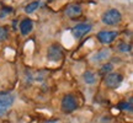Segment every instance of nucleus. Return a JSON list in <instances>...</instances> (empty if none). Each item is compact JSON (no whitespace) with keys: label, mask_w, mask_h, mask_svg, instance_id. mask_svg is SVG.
<instances>
[{"label":"nucleus","mask_w":133,"mask_h":123,"mask_svg":"<svg viewBox=\"0 0 133 123\" xmlns=\"http://www.w3.org/2000/svg\"><path fill=\"white\" fill-rule=\"evenodd\" d=\"M122 16H121V12H119L117 9H110L107 11H105L102 16H101V20L105 25H117L121 21Z\"/></svg>","instance_id":"1"},{"label":"nucleus","mask_w":133,"mask_h":123,"mask_svg":"<svg viewBox=\"0 0 133 123\" xmlns=\"http://www.w3.org/2000/svg\"><path fill=\"white\" fill-rule=\"evenodd\" d=\"M38 6H39V1H32V3H30L29 5H26V8H25V12H27V14H32L35 10L38 9Z\"/></svg>","instance_id":"12"},{"label":"nucleus","mask_w":133,"mask_h":123,"mask_svg":"<svg viewBox=\"0 0 133 123\" xmlns=\"http://www.w3.org/2000/svg\"><path fill=\"white\" fill-rule=\"evenodd\" d=\"M63 57V52H62V48L59 47L58 44H52L51 47L48 48L47 51V58L48 60L51 62H58L61 60Z\"/></svg>","instance_id":"5"},{"label":"nucleus","mask_w":133,"mask_h":123,"mask_svg":"<svg viewBox=\"0 0 133 123\" xmlns=\"http://www.w3.org/2000/svg\"><path fill=\"white\" fill-rule=\"evenodd\" d=\"M117 49L119 52H129L131 51V44H127V43H119L117 46Z\"/></svg>","instance_id":"13"},{"label":"nucleus","mask_w":133,"mask_h":123,"mask_svg":"<svg viewBox=\"0 0 133 123\" xmlns=\"http://www.w3.org/2000/svg\"><path fill=\"white\" fill-rule=\"evenodd\" d=\"M119 107L123 110H128V111H132V99H129V102H123V104H119Z\"/></svg>","instance_id":"15"},{"label":"nucleus","mask_w":133,"mask_h":123,"mask_svg":"<svg viewBox=\"0 0 133 123\" xmlns=\"http://www.w3.org/2000/svg\"><path fill=\"white\" fill-rule=\"evenodd\" d=\"M32 27H33L32 21L29 19L22 20L21 24H20V31H21L22 35H29V33L32 31Z\"/></svg>","instance_id":"8"},{"label":"nucleus","mask_w":133,"mask_h":123,"mask_svg":"<svg viewBox=\"0 0 133 123\" xmlns=\"http://www.w3.org/2000/svg\"><path fill=\"white\" fill-rule=\"evenodd\" d=\"M47 123H58L57 121H52V122H47Z\"/></svg>","instance_id":"17"},{"label":"nucleus","mask_w":133,"mask_h":123,"mask_svg":"<svg viewBox=\"0 0 133 123\" xmlns=\"http://www.w3.org/2000/svg\"><path fill=\"white\" fill-rule=\"evenodd\" d=\"M91 30V25L89 24H79L76 25L75 27L73 29V36L76 38H80L81 36H84V35H86V33L89 32Z\"/></svg>","instance_id":"7"},{"label":"nucleus","mask_w":133,"mask_h":123,"mask_svg":"<svg viewBox=\"0 0 133 123\" xmlns=\"http://www.w3.org/2000/svg\"><path fill=\"white\" fill-rule=\"evenodd\" d=\"M109 57H110V49H102V51L97 52L96 54H94V56L91 57V60L92 62H102Z\"/></svg>","instance_id":"10"},{"label":"nucleus","mask_w":133,"mask_h":123,"mask_svg":"<svg viewBox=\"0 0 133 123\" xmlns=\"http://www.w3.org/2000/svg\"><path fill=\"white\" fill-rule=\"evenodd\" d=\"M112 69H114L112 64H105V65L100 69V74H105V75H107V73H110Z\"/></svg>","instance_id":"14"},{"label":"nucleus","mask_w":133,"mask_h":123,"mask_svg":"<svg viewBox=\"0 0 133 123\" xmlns=\"http://www.w3.org/2000/svg\"><path fill=\"white\" fill-rule=\"evenodd\" d=\"M78 107V102H76L75 97L73 95H65L62 100V110L65 113H70L73 111H75Z\"/></svg>","instance_id":"2"},{"label":"nucleus","mask_w":133,"mask_h":123,"mask_svg":"<svg viewBox=\"0 0 133 123\" xmlns=\"http://www.w3.org/2000/svg\"><path fill=\"white\" fill-rule=\"evenodd\" d=\"M83 79H84V81H85L88 85H91V84H94L96 81V76L95 74L92 73V71H85L84 74H83Z\"/></svg>","instance_id":"11"},{"label":"nucleus","mask_w":133,"mask_h":123,"mask_svg":"<svg viewBox=\"0 0 133 123\" xmlns=\"http://www.w3.org/2000/svg\"><path fill=\"white\" fill-rule=\"evenodd\" d=\"M81 12V8L79 5H69L68 8L65 9V15L69 16V17H75L78 15H80Z\"/></svg>","instance_id":"9"},{"label":"nucleus","mask_w":133,"mask_h":123,"mask_svg":"<svg viewBox=\"0 0 133 123\" xmlns=\"http://www.w3.org/2000/svg\"><path fill=\"white\" fill-rule=\"evenodd\" d=\"M8 37V32H6V30L4 27H0V42H3L5 41Z\"/></svg>","instance_id":"16"},{"label":"nucleus","mask_w":133,"mask_h":123,"mask_svg":"<svg viewBox=\"0 0 133 123\" xmlns=\"http://www.w3.org/2000/svg\"><path fill=\"white\" fill-rule=\"evenodd\" d=\"M14 102V96L8 92H0V116L8 111L10 106Z\"/></svg>","instance_id":"3"},{"label":"nucleus","mask_w":133,"mask_h":123,"mask_svg":"<svg viewBox=\"0 0 133 123\" xmlns=\"http://www.w3.org/2000/svg\"><path fill=\"white\" fill-rule=\"evenodd\" d=\"M117 37V32L116 31H101L97 33V38L101 43H111L115 41V38Z\"/></svg>","instance_id":"6"},{"label":"nucleus","mask_w":133,"mask_h":123,"mask_svg":"<svg viewBox=\"0 0 133 123\" xmlns=\"http://www.w3.org/2000/svg\"><path fill=\"white\" fill-rule=\"evenodd\" d=\"M123 78L121 74H117V73H111V74H107L105 76V84L111 87V89H116L118 87L119 84L122 83Z\"/></svg>","instance_id":"4"}]
</instances>
